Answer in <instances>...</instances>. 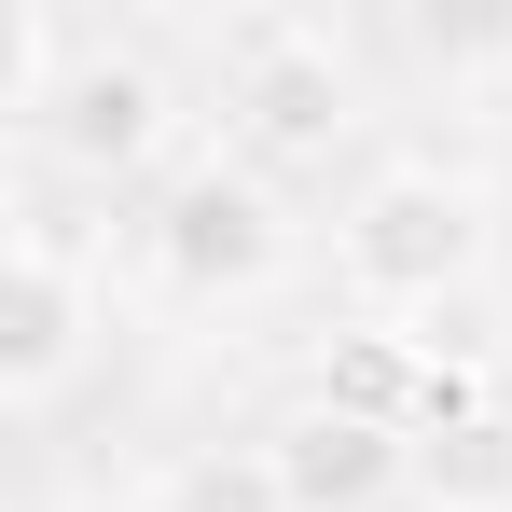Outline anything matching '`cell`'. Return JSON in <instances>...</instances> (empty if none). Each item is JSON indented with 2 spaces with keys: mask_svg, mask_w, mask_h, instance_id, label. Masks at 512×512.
<instances>
[{
  "mask_svg": "<svg viewBox=\"0 0 512 512\" xmlns=\"http://www.w3.org/2000/svg\"><path fill=\"white\" fill-rule=\"evenodd\" d=\"M97 333H111V291H97L84 222H56L42 194H14V236H0V402L42 416L97 360Z\"/></svg>",
  "mask_w": 512,
  "mask_h": 512,
  "instance_id": "3",
  "label": "cell"
},
{
  "mask_svg": "<svg viewBox=\"0 0 512 512\" xmlns=\"http://www.w3.org/2000/svg\"><path fill=\"white\" fill-rule=\"evenodd\" d=\"M305 402H333V416L402 429V443H416V416H429V333H416V319H333Z\"/></svg>",
  "mask_w": 512,
  "mask_h": 512,
  "instance_id": "7",
  "label": "cell"
},
{
  "mask_svg": "<svg viewBox=\"0 0 512 512\" xmlns=\"http://www.w3.org/2000/svg\"><path fill=\"white\" fill-rule=\"evenodd\" d=\"M167 125H180V97L153 56H125V42H84V70L56 84V111H42V167H70L84 194H111V180H139L153 153H167Z\"/></svg>",
  "mask_w": 512,
  "mask_h": 512,
  "instance_id": "5",
  "label": "cell"
},
{
  "mask_svg": "<svg viewBox=\"0 0 512 512\" xmlns=\"http://www.w3.org/2000/svg\"><path fill=\"white\" fill-rule=\"evenodd\" d=\"M139 250H153V277H167L180 305H236V291H263V277L291 263V208H277V180H263L250 153H194V167L153 194Z\"/></svg>",
  "mask_w": 512,
  "mask_h": 512,
  "instance_id": "4",
  "label": "cell"
},
{
  "mask_svg": "<svg viewBox=\"0 0 512 512\" xmlns=\"http://www.w3.org/2000/svg\"><path fill=\"white\" fill-rule=\"evenodd\" d=\"M485 250H499L485 180L443 167V153H402V167H374L333 208V277H346L360 319H443V305H471Z\"/></svg>",
  "mask_w": 512,
  "mask_h": 512,
  "instance_id": "1",
  "label": "cell"
},
{
  "mask_svg": "<svg viewBox=\"0 0 512 512\" xmlns=\"http://www.w3.org/2000/svg\"><path fill=\"white\" fill-rule=\"evenodd\" d=\"M153 512H291V485H277V443H194V457H167Z\"/></svg>",
  "mask_w": 512,
  "mask_h": 512,
  "instance_id": "9",
  "label": "cell"
},
{
  "mask_svg": "<svg viewBox=\"0 0 512 512\" xmlns=\"http://www.w3.org/2000/svg\"><path fill=\"white\" fill-rule=\"evenodd\" d=\"M346 139H360V56L319 14H236L222 28V153L291 180V167H333Z\"/></svg>",
  "mask_w": 512,
  "mask_h": 512,
  "instance_id": "2",
  "label": "cell"
},
{
  "mask_svg": "<svg viewBox=\"0 0 512 512\" xmlns=\"http://www.w3.org/2000/svg\"><path fill=\"white\" fill-rule=\"evenodd\" d=\"M277 485H291V512H388L416 485V443L333 416V402H291L277 416Z\"/></svg>",
  "mask_w": 512,
  "mask_h": 512,
  "instance_id": "6",
  "label": "cell"
},
{
  "mask_svg": "<svg viewBox=\"0 0 512 512\" xmlns=\"http://www.w3.org/2000/svg\"><path fill=\"white\" fill-rule=\"evenodd\" d=\"M416 499L429 512H512V402L443 429V443H416Z\"/></svg>",
  "mask_w": 512,
  "mask_h": 512,
  "instance_id": "8",
  "label": "cell"
}]
</instances>
